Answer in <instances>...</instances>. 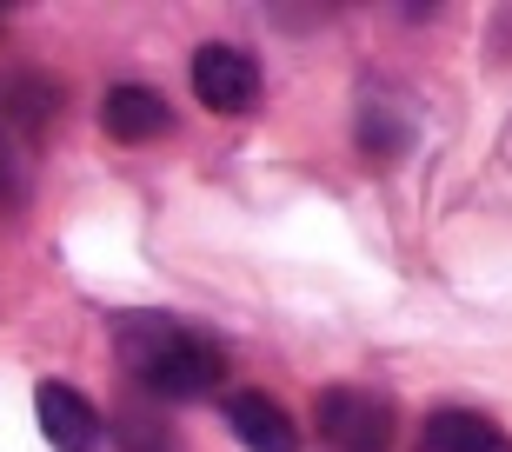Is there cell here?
Instances as JSON below:
<instances>
[{"mask_svg":"<svg viewBox=\"0 0 512 452\" xmlns=\"http://www.w3.org/2000/svg\"><path fill=\"white\" fill-rule=\"evenodd\" d=\"M114 439L120 452H173V426L160 419V406H127L114 419Z\"/></svg>","mask_w":512,"mask_h":452,"instance_id":"8","label":"cell"},{"mask_svg":"<svg viewBox=\"0 0 512 452\" xmlns=\"http://www.w3.org/2000/svg\"><path fill=\"white\" fill-rule=\"evenodd\" d=\"M419 452H512V446L486 413H473V406H439L419 426Z\"/></svg>","mask_w":512,"mask_h":452,"instance_id":"7","label":"cell"},{"mask_svg":"<svg viewBox=\"0 0 512 452\" xmlns=\"http://www.w3.org/2000/svg\"><path fill=\"white\" fill-rule=\"evenodd\" d=\"M34 419L54 452H94L100 446V413L87 406V393H74L67 379H40L34 393Z\"/></svg>","mask_w":512,"mask_h":452,"instance_id":"4","label":"cell"},{"mask_svg":"<svg viewBox=\"0 0 512 452\" xmlns=\"http://www.w3.org/2000/svg\"><path fill=\"white\" fill-rule=\"evenodd\" d=\"M100 127L114 133L120 147H140V140H160L173 127V107L153 87H140V80H114L107 100H100Z\"/></svg>","mask_w":512,"mask_h":452,"instance_id":"5","label":"cell"},{"mask_svg":"<svg viewBox=\"0 0 512 452\" xmlns=\"http://www.w3.org/2000/svg\"><path fill=\"white\" fill-rule=\"evenodd\" d=\"M227 426L247 452H300V426H293V413L273 393H233Z\"/></svg>","mask_w":512,"mask_h":452,"instance_id":"6","label":"cell"},{"mask_svg":"<svg viewBox=\"0 0 512 452\" xmlns=\"http://www.w3.org/2000/svg\"><path fill=\"white\" fill-rule=\"evenodd\" d=\"M14 187V167H7V153H0V193Z\"/></svg>","mask_w":512,"mask_h":452,"instance_id":"9","label":"cell"},{"mask_svg":"<svg viewBox=\"0 0 512 452\" xmlns=\"http://www.w3.org/2000/svg\"><path fill=\"white\" fill-rule=\"evenodd\" d=\"M120 353H127L133 379L160 399H200L227 373V353L207 333L167 320V313H127L120 320Z\"/></svg>","mask_w":512,"mask_h":452,"instance_id":"1","label":"cell"},{"mask_svg":"<svg viewBox=\"0 0 512 452\" xmlns=\"http://www.w3.org/2000/svg\"><path fill=\"white\" fill-rule=\"evenodd\" d=\"M320 439L333 452H393V439H399L393 399L366 393V386H326L320 393Z\"/></svg>","mask_w":512,"mask_h":452,"instance_id":"2","label":"cell"},{"mask_svg":"<svg viewBox=\"0 0 512 452\" xmlns=\"http://www.w3.org/2000/svg\"><path fill=\"white\" fill-rule=\"evenodd\" d=\"M193 94H200L207 113H227V120L233 113H253V100H260V60L247 47L213 40V47L193 54Z\"/></svg>","mask_w":512,"mask_h":452,"instance_id":"3","label":"cell"}]
</instances>
